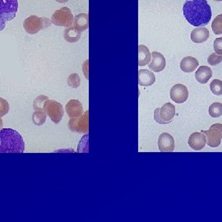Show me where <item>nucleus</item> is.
Returning a JSON list of instances; mask_svg holds the SVG:
<instances>
[{"label":"nucleus","instance_id":"obj_1","mask_svg":"<svg viewBox=\"0 0 222 222\" xmlns=\"http://www.w3.org/2000/svg\"><path fill=\"white\" fill-rule=\"evenodd\" d=\"M186 20L193 27H203L211 18V8L207 0H186L183 7Z\"/></svg>","mask_w":222,"mask_h":222},{"label":"nucleus","instance_id":"obj_2","mask_svg":"<svg viewBox=\"0 0 222 222\" xmlns=\"http://www.w3.org/2000/svg\"><path fill=\"white\" fill-rule=\"evenodd\" d=\"M25 142L22 135L12 128L0 130V153H22Z\"/></svg>","mask_w":222,"mask_h":222},{"label":"nucleus","instance_id":"obj_3","mask_svg":"<svg viewBox=\"0 0 222 222\" xmlns=\"http://www.w3.org/2000/svg\"><path fill=\"white\" fill-rule=\"evenodd\" d=\"M18 9V0H0V31L6 23L15 18Z\"/></svg>","mask_w":222,"mask_h":222},{"label":"nucleus","instance_id":"obj_4","mask_svg":"<svg viewBox=\"0 0 222 222\" xmlns=\"http://www.w3.org/2000/svg\"><path fill=\"white\" fill-rule=\"evenodd\" d=\"M51 21L47 17H39L37 16H30L23 23L24 29L30 34H35L39 30L49 27Z\"/></svg>","mask_w":222,"mask_h":222},{"label":"nucleus","instance_id":"obj_5","mask_svg":"<svg viewBox=\"0 0 222 222\" xmlns=\"http://www.w3.org/2000/svg\"><path fill=\"white\" fill-rule=\"evenodd\" d=\"M175 115V107L171 103H166L161 108L154 111V119L160 124H168Z\"/></svg>","mask_w":222,"mask_h":222},{"label":"nucleus","instance_id":"obj_6","mask_svg":"<svg viewBox=\"0 0 222 222\" xmlns=\"http://www.w3.org/2000/svg\"><path fill=\"white\" fill-rule=\"evenodd\" d=\"M73 20L74 17L72 14L71 10L67 7H64L54 12L51 18V22L56 26L68 27H71L72 24L73 23Z\"/></svg>","mask_w":222,"mask_h":222},{"label":"nucleus","instance_id":"obj_7","mask_svg":"<svg viewBox=\"0 0 222 222\" xmlns=\"http://www.w3.org/2000/svg\"><path fill=\"white\" fill-rule=\"evenodd\" d=\"M201 132L206 136L207 143L209 147H217L220 146L222 139V124H215L211 125L209 130H202Z\"/></svg>","mask_w":222,"mask_h":222},{"label":"nucleus","instance_id":"obj_8","mask_svg":"<svg viewBox=\"0 0 222 222\" xmlns=\"http://www.w3.org/2000/svg\"><path fill=\"white\" fill-rule=\"evenodd\" d=\"M188 90L183 84H176L170 90V99L178 104H182L187 101Z\"/></svg>","mask_w":222,"mask_h":222},{"label":"nucleus","instance_id":"obj_9","mask_svg":"<svg viewBox=\"0 0 222 222\" xmlns=\"http://www.w3.org/2000/svg\"><path fill=\"white\" fill-rule=\"evenodd\" d=\"M159 150L163 152H171L174 149V140L173 137L167 133H161L158 139Z\"/></svg>","mask_w":222,"mask_h":222},{"label":"nucleus","instance_id":"obj_10","mask_svg":"<svg viewBox=\"0 0 222 222\" xmlns=\"http://www.w3.org/2000/svg\"><path fill=\"white\" fill-rule=\"evenodd\" d=\"M207 139L202 132H193L188 138V145L195 151H200L206 146Z\"/></svg>","mask_w":222,"mask_h":222},{"label":"nucleus","instance_id":"obj_11","mask_svg":"<svg viewBox=\"0 0 222 222\" xmlns=\"http://www.w3.org/2000/svg\"><path fill=\"white\" fill-rule=\"evenodd\" d=\"M152 59L149 63V68L155 72H160L164 70L166 68V59L163 54L159 52H152L151 53Z\"/></svg>","mask_w":222,"mask_h":222},{"label":"nucleus","instance_id":"obj_12","mask_svg":"<svg viewBox=\"0 0 222 222\" xmlns=\"http://www.w3.org/2000/svg\"><path fill=\"white\" fill-rule=\"evenodd\" d=\"M155 82L154 73L148 69H140L138 71V84L142 87H150Z\"/></svg>","mask_w":222,"mask_h":222},{"label":"nucleus","instance_id":"obj_13","mask_svg":"<svg viewBox=\"0 0 222 222\" xmlns=\"http://www.w3.org/2000/svg\"><path fill=\"white\" fill-rule=\"evenodd\" d=\"M209 35H210L209 30L206 27H200L192 30L191 40L194 43H202L208 40Z\"/></svg>","mask_w":222,"mask_h":222},{"label":"nucleus","instance_id":"obj_14","mask_svg":"<svg viewBox=\"0 0 222 222\" xmlns=\"http://www.w3.org/2000/svg\"><path fill=\"white\" fill-rule=\"evenodd\" d=\"M199 66L198 60L193 57L188 56L184 58L180 63L181 70L184 72H192Z\"/></svg>","mask_w":222,"mask_h":222},{"label":"nucleus","instance_id":"obj_15","mask_svg":"<svg viewBox=\"0 0 222 222\" xmlns=\"http://www.w3.org/2000/svg\"><path fill=\"white\" fill-rule=\"evenodd\" d=\"M195 77L198 82L206 84L212 77V71L211 68L207 66H204V65L200 66L195 72Z\"/></svg>","mask_w":222,"mask_h":222},{"label":"nucleus","instance_id":"obj_16","mask_svg":"<svg viewBox=\"0 0 222 222\" xmlns=\"http://www.w3.org/2000/svg\"><path fill=\"white\" fill-rule=\"evenodd\" d=\"M73 27L78 31H83L88 28V14L80 13L75 16L73 20Z\"/></svg>","mask_w":222,"mask_h":222},{"label":"nucleus","instance_id":"obj_17","mask_svg":"<svg viewBox=\"0 0 222 222\" xmlns=\"http://www.w3.org/2000/svg\"><path fill=\"white\" fill-rule=\"evenodd\" d=\"M151 62V53L146 45L138 46V65L146 66Z\"/></svg>","mask_w":222,"mask_h":222},{"label":"nucleus","instance_id":"obj_18","mask_svg":"<svg viewBox=\"0 0 222 222\" xmlns=\"http://www.w3.org/2000/svg\"><path fill=\"white\" fill-rule=\"evenodd\" d=\"M64 38L68 42L77 41L80 39L81 33L80 31L76 30L74 27H69L64 30Z\"/></svg>","mask_w":222,"mask_h":222},{"label":"nucleus","instance_id":"obj_19","mask_svg":"<svg viewBox=\"0 0 222 222\" xmlns=\"http://www.w3.org/2000/svg\"><path fill=\"white\" fill-rule=\"evenodd\" d=\"M208 112L212 118H219L222 115V104L219 102H215L210 106Z\"/></svg>","mask_w":222,"mask_h":222},{"label":"nucleus","instance_id":"obj_20","mask_svg":"<svg viewBox=\"0 0 222 222\" xmlns=\"http://www.w3.org/2000/svg\"><path fill=\"white\" fill-rule=\"evenodd\" d=\"M211 28L215 35L222 34V14L215 17L211 23Z\"/></svg>","mask_w":222,"mask_h":222},{"label":"nucleus","instance_id":"obj_21","mask_svg":"<svg viewBox=\"0 0 222 222\" xmlns=\"http://www.w3.org/2000/svg\"><path fill=\"white\" fill-rule=\"evenodd\" d=\"M210 89L211 92L216 95H222V81L218 79H214L210 84Z\"/></svg>","mask_w":222,"mask_h":222},{"label":"nucleus","instance_id":"obj_22","mask_svg":"<svg viewBox=\"0 0 222 222\" xmlns=\"http://www.w3.org/2000/svg\"><path fill=\"white\" fill-rule=\"evenodd\" d=\"M221 61L222 56L221 54H218L216 53H212L207 59V62L211 66H215L220 63H221Z\"/></svg>","mask_w":222,"mask_h":222},{"label":"nucleus","instance_id":"obj_23","mask_svg":"<svg viewBox=\"0 0 222 222\" xmlns=\"http://www.w3.org/2000/svg\"><path fill=\"white\" fill-rule=\"evenodd\" d=\"M214 50L215 52L218 54L222 55V37L215 39L214 41Z\"/></svg>","mask_w":222,"mask_h":222},{"label":"nucleus","instance_id":"obj_24","mask_svg":"<svg viewBox=\"0 0 222 222\" xmlns=\"http://www.w3.org/2000/svg\"><path fill=\"white\" fill-rule=\"evenodd\" d=\"M56 1L59 3H61V4H64V3H67L68 0H56Z\"/></svg>","mask_w":222,"mask_h":222},{"label":"nucleus","instance_id":"obj_25","mask_svg":"<svg viewBox=\"0 0 222 222\" xmlns=\"http://www.w3.org/2000/svg\"><path fill=\"white\" fill-rule=\"evenodd\" d=\"M215 1H222V0H215Z\"/></svg>","mask_w":222,"mask_h":222}]
</instances>
